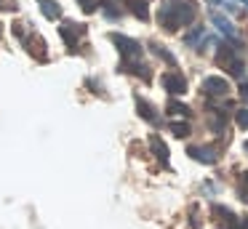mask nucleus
<instances>
[{"label":"nucleus","instance_id":"obj_1","mask_svg":"<svg viewBox=\"0 0 248 229\" xmlns=\"http://www.w3.org/2000/svg\"><path fill=\"white\" fill-rule=\"evenodd\" d=\"M163 85H166L168 91H171V93H182L184 91V80L179 77V75H163Z\"/></svg>","mask_w":248,"mask_h":229},{"label":"nucleus","instance_id":"obj_2","mask_svg":"<svg viewBox=\"0 0 248 229\" xmlns=\"http://www.w3.org/2000/svg\"><path fill=\"white\" fill-rule=\"evenodd\" d=\"M203 88L208 91V93H224V91H230V85H227V80H221V77H208L203 83Z\"/></svg>","mask_w":248,"mask_h":229},{"label":"nucleus","instance_id":"obj_3","mask_svg":"<svg viewBox=\"0 0 248 229\" xmlns=\"http://www.w3.org/2000/svg\"><path fill=\"white\" fill-rule=\"evenodd\" d=\"M40 3H43L46 16H51V19H54V16H59V8H56V3H51V0H40Z\"/></svg>","mask_w":248,"mask_h":229},{"label":"nucleus","instance_id":"obj_4","mask_svg":"<svg viewBox=\"0 0 248 229\" xmlns=\"http://www.w3.org/2000/svg\"><path fill=\"white\" fill-rule=\"evenodd\" d=\"M237 122H240L243 128H248V109H246V112H240V115H237Z\"/></svg>","mask_w":248,"mask_h":229},{"label":"nucleus","instance_id":"obj_5","mask_svg":"<svg viewBox=\"0 0 248 229\" xmlns=\"http://www.w3.org/2000/svg\"><path fill=\"white\" fill-rule=\"evenodd\" d=\"M173 133L176 136H187V125H173Z\"/></svg>","mask_w":248,"mask_h":229},{"label":"nucleus","instance_id":"obj_6","mask_svg":"<svg viewBox=\"0 0 248 229\" xmlns=\"http://www.w3.org/2000/svg\"><path fill=\"white\" fill-rule=\"evenodd\" d=\"M243 200H246V202H248V179H246V181H243Z\"/></svg>","mask_w":248,"mask_h":229},{"label":"nucleus","instance_id":"obj_7","mask_svg":"<svg viewBox=\"0 0 248 229\" xmlns=\"http://www.w3.org/2000/svg\"><path fill=\"white\" fill-rule=\"evenodd\" d=\"M246 149H248V144H246Z\"/></svg>","mask_w":248,"mask_h":229}]
</instances>
